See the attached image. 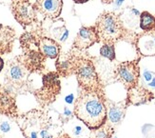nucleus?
<instances>
[{
    "label": "nucleus",
    "instance_id": "f257e3e1",
    "mask_svg": "<svg viewBox=\"0 0 155 138\" xmlns=\"http://www.w3.org/2000/svg\"><path fill=\"white\" fill-rule=\"evenodd\" d=\"M73 112L91 130L102 128L107 119L105 93L82 91L74 102Z\"/></svg>",
    "mask_w": 155,
    "mask_h": 138
},
{
    "label": "nucleus",
    "instance_id": "f03ea898",
    "mask_svg": "<svg viewBox=\"0 0 155 138\" xmlns=\"http://www.w3.org/2000/svg\"><path fill=\"white\" fill-rule=\"evenodd\" d=\"M25 138H58L61 129L42 110L32 109L18 118Z\"/></svg>",
    "mask_w": 155,
    "mask_h": 138
},
{
    "label": "nucleus",
    "instance_id": "7ed1b4c3",
    "mask_svg": "<svg viewBox=\"0 0 155 138\" xmlns=\"http://www.w3.org/2000/svg\"><path fill=\"white\" fill-rule=\"evenodd\" d=\"M95 29L99 41H102L103 44H115L125 38L127 32L120 17L112 12L101 13L96 20Z\"/></svg>",
    "mask_w": 155,
    "mask_h": 138
},
{
    "label": "nucleus",
    "instance_id": "20e7f679",
    "mask_svg": "<svg viewBox=\"0 0 155 138\" xmlns=\"http://www.w3.org/2000/svg\"><path fill=\"white\" fill-rule=\"evenodd\" d=\"M73 72L82 91L104 93L93 62L86 57H73Z\"/></svg>",
    "mask_w": 155,
    "mask_h": 138
},
{
    "label": "nucleus",
    "instance_id": "39448f33",
    "mask_svg": "<svg viewBox=\"0 0 155 138\" xmlns=\"http://www.w3.org/2000/svg\"><path fill=\"white\" fill-rule=\"evenodd\" d=\"M42 88L35 93L38 101L42 105H48L55 100L56 96L60 93L61 85H60L59 74L57 72H49L42 79Z\"/></svg>",
    "mask_w": 155,
    "mask_h": 138
},
{
    "label": "nucleus",
    "instance_id": "423d86ee",
    "mask_svg": "<svg viewBox=\"0 0 155 138\" xmlns=\"http://www.w3.org/2000/svg\"><path fill=\"white\" fill-rule=\"evenodd\" d=\"M115 74L117 80L122 83L127 89L137 86L140 77L139 59L120 63L116 68Z\"/></svg>",
    "mask_w": 155,
    "mask_h": 138
},
{
    "label": "nucleus",
    "instance_id": "0eeeda50",
    "mask_svg": "<svg viewBox=\"0 0 155 138\" xmlns=\"http://www.w3.org/2000/svg\"><path fill=\"white\" fill-rule=\"evenodd\" d=\"M30 70L27 68L21 60L15 58L10 61L7 65L6 70V81L12 87H21L26 84Z\"/></svg>",
    "mask_w": 155,
    "mask_h": 138
},
{
    "label": "nucleus",
    "instance_id": "6e6552de",
    "mask_svg": "<svg viewBox=\"0 0 155 138\" xmlns=\"http://www.w3.org/2000/svg\"><path fill=\"white\" fill-rule=\"evenodd\" d=\"M12 15L23 27L31 25L36 19V11L29 0H19L12 3Z\"/></svg>",
    "mask_w": 155,
    "mask_h": 138
},
{
    "label": "nucleus",
    "instance_id": "1a4fd4ad",
    "mask_svg": "<svg viewBox=\"0 0 155 138\" xmlns=\"http://www.w3.org/2000/svg\"><path fill=\"white\" fill-rule=\"evenodd\" d=\"M99 42V36L95 26L81 27L77 35L73 41V48L77 50H86L91 47L94 43Z\"/></svg>",
    "mask_w": 155,
    "mask_h": 138
},
{
    "label": "nucleus",
    "instance_id": "9d476101",
    "mask_svg": "<svg viewBox=\"0 0 155 138\" xmlns=\"http://www.w3.org/2000/svg\"><path fill=\"white\" fill-rule=\"evenodd\" d=\"M33 7L45 17L55 19L61 15L63 0H36Z\"/></svg>",
    "mask_w": 155,
    "mask_h": 138
},
{
    "label": "nucleus",
    "instance_id": "9b49d317",
    "mask_svg": "<svg viewBox=\"0 0 155 138\" xmlns=\"http://www.w3.org/2000/svg\"><path fill=\"white\" fill-rule=\"evenodd\" d=\"M154 98L152 92L149 91L143 86H135L130 89H127V95L126 101L127 105L141 106L150 102Z\"/></svg>",
    "mask_w": 155,
    "mask_h": 138
},
{
    "label": "nucleus",
    "instance_id": "f8f14e48",
    "mask_svg": "<svg viewBox=\"0 0 155 138\" xmlns=\"http://www.w3.org/2000/svg\"><path fill=\"white\" fill-rule=\"evenodd\" d=\"M106 106L107 109V118H109L110 123L116 125V124L122 122V120L124 119L127 108L129 105H127L126 100L118 103H113L106 99Z\"/></svg>",
    "mask_w": 155,
    "mask_h": 138
},
{
    "label": "nucleus",
    "instance_id": "ddd939ff",
    "mask_svg": "<svg viewBox=\"0 0 155 138\" xmlns=\"http://www.w3.org/2000/svg\"><path fill=\"white\" fill-rule=\"evenodd\" d=\"M15 32L9 26L0 24V54H6L12 52Z\"/></svg>",
    "mask_w": 155,
    "mask_h": 138
},
{
    "label": "nucleus",
    "instance_id": "4468645a",
    "mask_svg": "<svg viewBox=\"0 0 155 138\" xmlns=\"http://www.w3.org/2000/svg\"><path fill=\"white\" fill-rule=\"evenodd\" d=\"M38 48L39 52L44 57L54 59L57 58L60 54V45L58 42L48 37H43L39 40Z\"/></svg>",
    "mask_w": 155,
    "mask_h": 138
},
{
    "label": "nucleus",
    "instance_id": "2eb2a0df",
    "mask_svg": "<svg viewBox=\"0 0 155 138\" xmlns=\"http://www.w3.org/2000/svg\"><path fill=\"white\" fill-rule=\"evenodd\" d=\"M59 57V56H58ZM56 70L57 73L62 76H69L71 73H73V56L67 57H59L56 61Z\"/></svg>",
    "mask_w": 155,
    "mask_h": 138
},
{
    "label": "nucleus",
    "instance_id": "dca6fc26",
    "mask_svg": "<svg viewBox=\"0 0 155 138\" xmlns=\"http://www.w3.org/2000/svg\"><path fill=\"white\" fill-rule=\"evenodd\" d=\"M8 93L9 92L0 93V112L4 113H13V109H15V99Z\"/></svg>",
    "mask_w": 155,
    "mask_h": 138
},
{
    "label": "nucleus",
    "instance_id": "f3484780",
    "mask_svg": "<svg viewBox=\"0 0 155 138\" xmlns=\"http://www.w3.org/2000/svg\"><path fill=\"white\" fill-rule=\"evenodd\" d=\"M140 28L145 32L155 30V16L149 12H143L140 15Z\"/></svg>",
    "mask_w": 155,
    "mask_h": 138
},
{
    "label": "nucleus",
    "instance_id": "a211bd4d",
    "mask_svg": "<svg viewBox=\"0 0 155 138\" xmlns=\"http://www.w3.org/2000/svg\"><path fill=\"white\" fill-rule=\"evenodd\" d=\"M100 54L101 56L107 58L110 61L115 59V48L114 44H103L100 48Z\"/></svg>",
    "mask_w": 155,
    "mask_h": 138
},
{
    "label": "nucleus",
    "instance_id": "6ab92c4d",
    "mask_svg": "<svg viewBox=\"0 0 155 138\" xmlns=\"http://www.w3.org/2000/svg\"><path fill=\"white\" fill-rule=\"evenodd\" d=\"M103 127V129H98L99 130L96 133V138H110L112 135V128L107 126L106 124Z\"/></svg>",
    "mask_w": 155,
    "mask_h": 138
},
{
    "label": "nucleus",
    "instance_id": "aec40b11",
    "mask_svg": "<svg viewBox=\"0 0 155 138\" xmlns=\"http://www.w3.org/2000/svg\"><path fill=\"white\" fill-rule=\"evenodd\" d=\"M10 130H11V127L9 125V123L4 122V123L1 124V125H0V130L3 132V133H8Z\"/></svg>",
    "mask_w": 155,
    "mask_h": 138
},
{
    "label": "nucleus",
    "instance_id": "412c9836",
    "mask_svg": "<svg viewBox=\"0 0 155 138\" xmlns=\"http://www.w3.org/2000/svg\"><path fill=\"white\" fill-rule=\"evenodd\" d=\"M152 75L153 73L149 72V71H145L144 72V79L147 81V82H150L151 79H152Z\"/></svg>",
    "mask_w": 155,
    "mask_h": 138
},
{
    "label": "nucleus",
    "instance_id": "4be33fe9",
    "mask_svg": "<svg viewBox=\"0 0 155 138\" xmlns=\"http://www.w3.org/2000/svg\"><path fill=\"white\" fill-rule=\"evenodd\" d=\"M73 100H74V96H73V94H69L68 96H66L65 98V101L68 103V104H72L73 103Z\"/></svg>",
    "mask_w": 155,
    "mask_h": 138
},
{
    "label": "nucleus",
    "instance_id": "5701e85b",
    "mask_svg": "<svg viewBox=\"0 0 155 138\" xmlns=\"http://www.w3.org/2000/svg\"><path fill=\"white\" fill-rule=\"evenodd\" d=\"M64 114L67 115V116H69V117H71L72 115V112H71V109H69L68 108H65L64 109Z\"/></svg>",
    "mask_w": 155,
    "mask_h": 138
},
{
    "label": "nucleus",
    "instance_id": "b1692460",
    "mask_svg": "<svg viewBox=\"0 0 155 138\" xmlns=\"http://www.w3.org/2000/svg\"><path fill=\"white\" fill-rule=\"evenodd\" d=\"M153 74H154V77H152L151 81L149 82V86L152 87V88H155V73H153Z\"/></svg>",
    "mask_w": 155,
    "mask_h": 138
},
{
    "label": "nucleus",
    "instance_id": "393cba45",
    "mask_svg": "<svg viewBox=\"0 0 155 138\" xmlns=\"http://www.w3.org/2000/svg\"><path fill=\"white\" fill-rule=\"evenodd\" d=\"M81 132H82V128H81V127H76L75 130H74V134L75 135H79L81 133Z\"/></svg>",
    "mask_w": 155,
    "mask_h": 138
},
{
    "label": "nucleus",
    "instance_id": "a878e982",
    "mask_svg": "<svg viewBox=\"0 0 155 138\" xmlns=\"http://www.w3.org/2000/svg\"><path fill=\"white\" fill-rule=\"evenodd\" d=\"M3 68H4V60L0 57V72L3 70Z\"/></svg>",
    "mask_w": 155,
    "mask_h": 138
},
{
    "label": "nucleus",
    "instance_id": "bb28decb",
    "mask_svg": "<svg viewBox=\"0 0 155 138\" xmlns=\"http://www.w3.org/2000/svg\"><path fill=\"white\" fill-rule=\"evenodd\" d=\"M75 3H77V4H82V3H86V2H87L89 0H73Z\"/></svg>",
    "mask_w": 155,
    "mask_h": 138
},
{
    "label": "nucleus",
    "instance_id": "cd10ccee",
    "mask_svg": "<svg viewBox=\"0 0 155 138\" xmlns=\"http://www.w3.org/2000/svg\"><path fill=\"white\" fill-rule=\"evenodd\" d=\"M103 3H105V4H110V3H112L114 0H101Z\"/></svg>",
    "mask_w": 155,
    "mask_h": 138
},
{
    "label": "nucleus",
    "instance_id": "c85d7f7f",
    "mask_svg": "<svg viewBox=\"0 0 155 138\" xmlns=\"http://www.w3.org/2000/svg\"><path fill=\"white\" fill-rule=\"evenodd\" d=\"M122 2H123V0H117V2H116V5H117V6H119V5H121V4H122Z\"/></svg>",
    "mask_w": 155,
    "mask_h": 138
},
{
    "label": "nucleus",
    "instance_id": "c756f323",
    "mask_svg": "<svg viewBox=\"0 0 155 138\" xmlns=\"http://www.w3.org/2000/svg\"><path fill=\"white\" fill-rule=\"evenodd\" d=\"M12 1H19V0H12Z\"/></svg>",
    "mask_w": 155,
    "mask_h": 138
}]
</instances>
